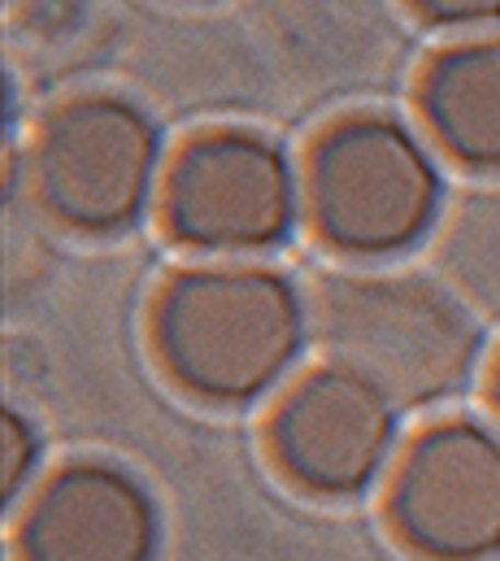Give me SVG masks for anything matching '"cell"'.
Masks as SVG:
<instances>
[{"label": "cell", "instance_id": "6da1fadb", "mask_svg": "<svg viewBox=\"0 0 500 561\" xmlns=\"http://www.w3.org/2000/svg\"><path fill=\"white\" fill-rule=\"evenodd\" d=\"M305 305L265 266H192L152 300V348L174 388L205 405H249L300 357Z\"/></svg>", "mask_w": 500, "mask_h": 561}, {"label": "cell", "instance_id": "7a4b0ae2", "mask_svg": "<svg viewBox=\"0 0 500 561\" xmlns=\"http://www.w3.org/2000/svg\"><path fill=\"white\" fill-rule=\"evenodd\" d=\"M314 331L331 366L371 383L396 410L448 401L479 353L466 309L413 275H331L314 296Z\"/></svg>", "mask_w": 500, "mask_h": 561}, {"label": "cell", "instance_id": "3957f363", "mask_svg": "<svg viewBox=\"0 0 500 561\" xmlns=\"http://www.w3.org/2000/svg\"><path fill=\"white\" fill-rule=\"evenodd\" d=\"M440 205V179L413 131L353 114L331 123L305 157V209L314 231L344 257L409 249Z\"/></svg>", "mask_w": 500, "mask_h": 561}, {"label": "cell", "instance_id": "277c9868", "mask_svg": "<svg viewBox=\"0 0 500 561\" xmlns=\"http://www.w3.org/2000/svg\"><path fill=\"white\" fill-rule=\"evenodd\" d=\"M26 183L39 209L79 236L130 227L157 183V131L118 96L57 105L26 152Z\"/></svg>", "mask_w": 500, "mask_h": 561}, {"label": "cell", "instance_id": "5b68a950", "mask_svg": "<svg viewBox=\"0 0 500 561\" xmlns=\"http://www.w3.org/2000/svg\"><path fill=\"white\" fill-rule=\"evenodd\" d=\"M296 179L279 144L252 131H201L161 179V227L174 244L236 257L261 253L292 231Z\"/></svg>", "mask_w": 500, "mask_h": 561}, {"label": "cell", "instance_id": "8992f818", "mask_svg": "<svg viewBox=\"0 0 500 561\" xmlns=\"http://www.w3.org/2000/svg\"><path fill=\"white\" fill-rule=\"evenodd\" d=\"M391 531L427 561L500 553V435L475 419L427 426L396 461L387 488Z\"/></svg>", "mask_w": 500, "mask_h": 561}, {"label": "cell", "instance_id": "52a82bcc", "mask_svg": "<svg viewBox=\"0 0 500 561\" xmlns=\"http://www.w3.org/2000/svg\"><path fill=\"white\" fill-rule=\"evenodd\" d=\"M274 466L309 496H357L375 483L396 448V405L340 366H318L296 379L274 405Z\"/></svg>", "mask_w": 500, "mask_h": 561}, {"label": "cell", "instance_id": "ba28073f", "mask_svg": "<svg viewBox=\"0 0 500 561\" xmlns=\"http://www.w3.org/2000/svg\"><path fill=\"white\" fill-rule=\"evenodd\" d=\"M157 510L148 492L110 461L53 470L22 505V561H152Z\"/></svg>", "mask_w": 500, "mask_h": 561}, {"label": "cell", "instance_id": "9c48e42d", "mask_svg": "<svg viewBox=\"0 0 500 561\" xmlns=\"http://www.w3.org/2000/svg\"><path fill=\"white\" fill-rule=\"evenodd\" d=\"M431 136L470 170H500V39L440 48L418 83Z\"/></svg>", "mask_w": 500, "mask_h": 561}, {"label": "cell", "instance_id": "30bf717a", "mask_svg": "<svg viewBox=\"0 0 500 561\" xmlns=\"http://www.w3.org/2000/svg\"><path fill=\"white\" fill-rule=\"evenodd\" d=\"M39 466V435L35 426L22 419V414H4L0 422V488H4V501H22L31 496V474Z\"/></svg>", "mask_w": 500, "mask_h": 561}, {"label": "cell", "instance_id": "8fae6325", "mask_svg": "<svg viewBox=\"0 0 500 561\" xmlns=\"http://www.w3.org/2000/svg\"><path fill=\"white\" fill-rule=\"evenodd\" d=\"M405 4L435 26H479L500 18V0H405Z\"/></svg>", "mask_w": 500, "mask_h": 561}, {"label": "cell", "instance_id": "7c38bea8", "mask_svg": "<svg viewBox=\"0 0 500 561\" xmlns=\"http://www.w3.org/2000/svg\"><path fill=\"white\" fill-rule=\"evenodd\" d=\"M492 410H497V419H500V357H497V366H492Z\"/></svg>", "mask_w": 500, "mask_h": 561}]
</instances>
